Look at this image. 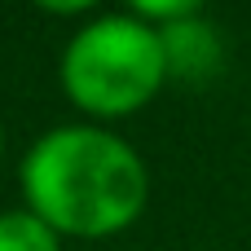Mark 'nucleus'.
I'll use <instances>...</instances> for the list:
<instances>
[{"instance_id": "20e7f679", "label": "nucleus", "mask_w": 251, "mask_h": 251, "mask_svg": "<svg viewBox=\"0 0 251 251\" xmlns=\"http://www.w3.org/2000/svg\"><path fill=\"white\" fill-rule=\"evenodd\" d=\"M0 251H62V234L26 207L0 212Z\"/></svg>"}, {"instance_id": "39448f33", "label": "nucleus", "mask_w": 251, "mask_h": 251, "mask_svg": "<svg viewBox=\"0 0 251 251\" xmlns=\"http://www.w3.org/2000/svg\"><path fill=\"white\" fill-rule=\"evenodd\" d=\"M132 13H137L146 26L168 31V26L185 22V18H199L203 9H199V0H137V4H132Z\"/></svg>"}, {"instance_id": "f257e3e1", "label": "nucleus", "mask_w": 251, "mask_h": 251, "mask_svg": "<svg viewBox=\"0 0 251 251\" xmlns=\"http://www.w3.org/2000/svg\"><path fill=\"white\" fill-rule=\"evenodd\" d=\"M22 199L49 229L110 238L146 212L150 176L141 154L97 124H62L22 159Z\"/></svg>"}, {"instance_id": "423d86ee", "label": "nucleus", "mask_w": 251, "mask_h": 251, "mask_svg": "<svg viewBox=\"0 0 251 251\" xmlns=\"http://www.w3.org/2000/svg\"><path fill=\"white\" fill-rule=\"evenodd\" d=\"M0 154H4V128H0Z\"/></svg>"}, {"instance_id": "7ed1b4c3", "label": "nucleus", "mask_w": 251, "mask_h": 251, "mask_svg": "<svg viewBox=\"0 0 251 251\" xmlns=\"http://www.w3.org/2000/svg\"><path fill=\"white\" fill-rule=\"evenodd\" d=\"M163 35V49H168V71L172 75H216L221 71V40L216 31L203 22V18H185Z\"/></svg>"}, {"instance_id": "f03ea898", "label": "nucleus", "mask_w": 251, "mask_h": 251, "mask_svg": "<svg viewBox=\"0 0 251 251\" xmlns=\"http://www.w3.org/2000/svg\"><path fill=\"white\" fill-rule=\"evenodd\" d=\"M168 75L163 35L132 9L84 22L62 53V88L93 119H124L141 110Z\"/></svg>"}]
</instances>
